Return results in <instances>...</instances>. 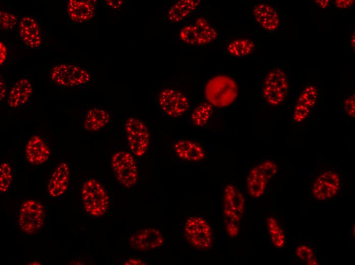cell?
Returning a JSON list of instances; mask_svg holds the SVG:
<instances>
[{"mask_svg": "<svg viewBox=\"0 0 355 265\" xmlns=\"http://www.w3.org/2000/svg\"><path fill=\"white\" fill-rule=\"evenodd\" d=\"M90 74L85 68L71 63H61L50 70L51 82L60 88L72 89L82 87L90 80Z\"/></svg>", "mask_w": 355, "mask_h": 265, "instance_id": "1", "label": "cell"}, {"mask_svg": "<svg viewBox=\"0 0 355 265\" xmlns=\"http://www.w3.org/2000/svg\"><path fill=\"white\" fill-rule=\"evenodd\" d=\"M267 225L273 245L277 248L283 247L285 237L283 230L277 220L274 218L270 217L267 219Z\"/></svg>", "mask_w": 355, "mask_h": 265, "instance_id": "26", "label": "cell"}, {"mask_svg": "<svg viewBox=\"0 0 355 265\" xmlns=\"http://www.w3.org/2000/svg\"><path fill=\"white\" fill-rule=\"evenodd\" d=\"M158 102L162 111L172 117L182 116L189 108L188 98L180 91L171 88L161 92Z\"/></svg>", "mask_w": 355, "mask_h": 265, "instance_id": "11", "label": "cell"}, {"mask_svg": "<svg viewBox=\"0 0 355 265\" xmlns=\"http://www.w3.org/2000/svg\"><path fill=\"white\" fill-rule=\"evenodd\" d=\"M18 18L13 13L4 10L0 11V26L3 31H12L17 29Z\"/></svg>", "mask_w": 355, "mask_h": 265, "instance_id": "30", "label": "cell"}, {"mask_svg": "<svg viewBox=\"0 0 355 265\" xmlns=\"http://www.w3.org/2000/svg\"><path fill=\"white\" fill-rule=\"evenodd\" d=\"M26 157L33 165H40L45 163L50 155V149L44 140L38 135L32 136L25 147Z\"/></svg>", "mask_w": 355, "mask_h": 265, "instance_id": "18", "label": "cell"}, {"mask_svg": "<svg viewBox=\"0 0 355 265\" xmlns=\"http://www.w3.org/2000/svg\"><path fill=\"white\" fill-rule=\"evenodd\" d=\"M226 230L228 235L232 237H235L239 232V227L237 224L226 222Z\"/></svg>", "mask_w": 355, "mask_h": 265, "instance_id": "34", "label": "cell"}, {"mask_svg": "<svg viewBox=\"0 0 355 265\" xmlns=\"http://www.w3.org/2000/svg\"><path fill=\"white\" fill-rule=\"evenodd\" d=\"M334 2L335 7L341 9L349 8L354 3L352 0H337Z\"/></svg>", "mask_w": 355, "mask_h": 265, "instance_id": "35", "label": "cell"}, {"mask_svg": "<svg viewBox=\"0 0 355 265\" xmlns=\"http://www.w3.org/2000/svg\"><path fill=\"white\" fill-rule=\"evenodd\" d=\"M310 113V108L297 103L295 105L293 114V120L296 122H300L306 119Z\"/></svg>", "mask_w": 355, "mask_h": 265, "instance_id": "32", "label": "cell"}, {"mask_svg": "<svg viewBox=\"0 0 355 265\" xmlns=\"http://www.w3.org/2000/svg\"><path fill=\"white\" fill-rule=\"evenodd\" d=\"M355 37H354V33L352 35L351 38V41H350V44L351 45V47L354 49V40H355Z\"/></svg>", "mask_w": 355, "mask_h": 265, "instance_id": "41", "label": "cell"}, {"mask_svg": "<svg viewBox=\"0 0 355 265\" xmlns=\"http://www.w3.org/2000/svg\"><path fill=\"white\" fill-rule=\"evenodd\" d=\"M163 243L162 234L156 228L140 230L134 233L129 239L130 246L139 251H148L157 248Z\"/></svg>", "mask_w": 355, "mask_h": 265, "instance_id": "15", "label": "cell"}, {"mask_svg": "<svg viewBox=\"0 0 355 265\" xmlns=\"http://www.w3.org/2000/svg\"><path fill=\"white\" fill-rule=\"evenodd\" d=\"M126 140L132 152L136 156H143L149 144L150 134L145 124L140 119L131 117L125 124Z\"/></svg>", "mask_w": 355, "mask_h": 265, "instance_id": "8", "label": "cell"}, {"mask_svg": "<svg viewBox=\"0 0 355 265\" xmlns=\"http://www.w3.org/2000/svg\"><path fill=\"white\" fill-rule=\"evenodd\" d=\"M264 85L278 89L287 93L289 89V83L286 74L284 71L278 69L273 70L268 74Z\"/></svg>", "mask_w": 355, "mask_h": 265, "instance_id": "25", "label": "cell"}, {"mask_svg": "<svg viewBox=\"0 0 355 265\" xmlns=\"http://www.w3.org/2000/svg\"><path fill=\"white\" fill-rule=\"evenodd\" d=\"M341 180L339 175L333 171L320 174L312 187V194L319 200H325L336 196L339 190Z\"/></svg>", "mask_w": 355, "mask_h": 265, "instance_id": "13", "label": "cell"}, {"mask_svg": "<svg viewBox=\"0 0 355 265\" xmlns=\"http://www.w3.org/2000/svg\"><path fill=\"white\" fill-rule=\"evenodd\" d=\"M110 115L104 109L95 107L90 109L86 114L83 122L85 130L96 132L104 128L109 123Z\"/></svg>", "mask_w": 355, "mask_h": 265, "instance_id": "21", "label": "cell"}, {"mask_svg": "<svg viewBox=\"0 0 355 265\" xmlns=\"http://www.w3.org/2000/svg\"><path fill=\"white\" fill-rule=\"evenodd\" d=\"M71 179L70 168L68 164L61 163L56 168L47 184L49 194L59 197L67 190Z\"/></svg>", "mask_w": 355, "mask_h": 265, "instance_id": "17", "label": "cell"}, {"mask_svg": "<svg viewBox=\"0 0 355 265\" xmlns=\"http://www.w3.org/2000/svg\"><path fill=\"white\" fill-rule=\"evenodd\" d=\"M0 49H1V60L0 63L1 65L4 64L6 62L7 58V45L3 42H1L0 43Z\"/></svg>", "mask_w": 355, "mask_h": 265, "instance_id": "36", "label": "cell"}, {"mask_svg": "<svg viewBox=\"0 0 355 265\" xmlns=\"http://www.w3.org/2000/svg\"><path fill=\"white\" fill-rule=\"evenodd\" d=\"M174 150L180 158L189 162H199L205 157V152L202 147L190 140H179L174 144Z\"/></svg>", "mask_w": 355, "mask_h": 265, "instance_id": "20", "label": "cell"}, {"mask_svg": "<svg viewBox=\"0 0 355 265\" xmlns=\"http://www.w3.org/2000/svg\"><path fill=\"white\" fill-rule=\"evenodd\" d=\"M213 112V108L210 103L204 102L198 104L193 110L191 115L192 123L195 126H202L209 121Z\"/></svg>", "mask_w": 355, "mask_h": 265, "instance_id": "24", "label": "cell"}, {"mask_svg": "<svg viewBox=\"0 0 355 265\" xmlns=\"http://www.w3.org/2000/svg\"><path fill=\"white\" fill-rule=\"evenodd\" d=\"M276 165L271 161L263 162L253 168L246 179V188L249 194L255 198L264 193L268 181L276 173Z\"/></svg>", "mask_w": 355, "mask_h": 265, "instance_id": "9", "label": "cell"}, {"mask_svg": "<svg viewBox=\"0 0 355 265\" xmlns=\"http://www.w3.org/2000/svg\"><path fill=\"white\" fill-rule=\"evenodd\" d=\"M184 235L194 248L204 250L209 249L213 243V232L209 223L200 217L193 216L186 221Z\"/></svg>", "mask_w": 355, "mask_h": 265, "instance_id": "5", "label": "cell"}, {"mask_svg": "<svg viewBox=\"0 0 355 265\" xmlns=\"http://www.w3.org/2000/svg\"><path fill=\"white\" fill-rule=\"evenodd\" d=\"M238 88L235 82L224 75L211 78L205 87V95L211 105L224 107L231 104L237 97Z\"/></svg>", "mask_w": 355, "mask_h": 265, "instance_id": "3", "label": "cell"}, {"mask_svg": "<svg viewBox=\"0 0 355 265\" xmlns=\"http://www.w3.org/2000/svg\"><path fill=\"white\" fill-rule=\"evenodd\" d=\"M146 263L140 259H137L135 258H131L124 263V264H145Z\"/></svg>", "mask_w": 355, "mask_h": 265, "instance_id": "40", "label": "cell"}, {"mask_svg": "<svg viewBox=\"0 0 355 265\" xmlns=\"http://www.w3.org/2000/svg\"><path fill=\"white\" fill-rule=\"evenodd\" d=\"M0 85H1V101H2L6 96V95H7V88L6 86V83L4 82V80L2 78L1 79V82H0Z\"/></svg>", "mask_w": 355, "mask_h": 265, "instance_id": "38", "label": "cell"}, {"mask_svg": "<svg viewBox=\"0 0 355 265\" xmlns=\"http://www.w3.org/2000/svg\"><path fill=\"white\" fill-rule=\"evenodd\" d=\"M16 30L19 42L23 46L30 49L40 47L42 42L40 23L36 16L20 15Z\"/></svg>", "mask_w": 355, "mask_h": 265, "instance_id": "10", "label": "cell"}, {"mask_svg": "<svg viewBox=\"0 0 355 265\" xmlns=\"http://www.w3.org/2000/svg\"><path fill=\"white\" fill-rule=\"evenodd\" d=\"M199 0H181L174 3L167 13V19L172 23L179 22L190 15L199 6Z\"/></svg>", "mask_w": 355, "mask_h": 265, "instance_id": "22", "label": "cell"}, {"mask_svg": "<svg viewBox=\"0 0 355 265\" xmlns=\"http://www.w3.org/2000/svg\"><path fill=\"white\" fill-rule=\"evenodd\" d=\"M344 109L345 112L350 117L355 116V98L354 94L347 98L344 102Z\"/></svg>", "mask_w": 355, "mask_h": 265, "instance_id": "33", "label": "cell"}, {"mask_svg": "<svg viewBox=\"0 0 355 265\" xmlns=\"http://www.w3.org/2000/svg\"><path fill=\"white\" fill-rule=\"evenodd\" d=\"M105 3L108 7L113 9H118L122 7L123 2L121 0H106Z\"/></svg>", "mask_w": 355, "mask_h": 265, "instance_id": "37", "label": "cell"}, {"mask_svg": "<svg viewBox=\"0 0 355 265\" xmlns=\"http://www.w3.org/2000/svg\"><path fill=\"white\" fill-rule=\"evenodd\" d=\"M82 203L86 211L96 217L103 216L109 204V196L102 184L95 179H88L83 184Z\"/></svg>", "mask_w": 355, "mask_h": 265, "instance_id": "2", "label": "cell"}, {"mask_svg": "<svg viewBox=\"0 0 355 265\" xmlns=\"http://www.w3.org/2000/svg\"><path fill=\"white\" fill-rule=\"evenodd\" d=\"M316 4L321 8L324 9L328 7L331 3L329 0L316 1Z\"/></svg>", "mask_w": 355, "mask_h": 265, "instance_id": "39", "label": "cell"}, {"mask_svg": "<svg viewBox=\"0 0 355 265\" xmlns=\"http://www.w3.org/2000/svg\"><path fill=\"white\" fill-rule=\"evenodd\" d=\"M13 172L11 165L3 163L0 166V192L6 193L9 188L12 180Z\"/></svg>", "mask_w": 355, "mask_h": 265, "instance_id": "28", "label": "cell"}, {"mask_svg": "<svg viewBox=\"0 0 355 265\" xmlns=\"http://www.w3.org/2000/svg\"><path fill=\"white\" fill-rule=\"evenodd\" d=\"M317 97L318 92L316 88L313 86H308L300 95L297 103L310 108L316 104Z\"/></svg>", "mask_w": 355, "mask_h": 265, "instance_id": "29", "label": "cell"}, {"mask_svg": "<svg viewBox=\"0 0 355 265\" xmlns=\"http://www.w3.org/2000/svg\"><path fill=\"white\" fill-rule=\"evenodd\" d=\"M253 15L256 22L266 31H274L279 26L278 14L275 9L268 4H257L253 9Z\"/></svg>", "mask_w": 355, "mask_h": 265, "instance_id": "19", "label": "cell"}, {"mask_svg": "<svg viewBox=\"0 0 355 265\" xmlns=\"http://www.w3.org/2000/svg\"><path fill=\"white\" fill-rule=\"evenodd\" d=\"M245 207V199L241 192L232 184H228L224 190L223 211L225 222L237 224Z\"/></svg>", "mask_w": 355, "mask_h": 265, "instance_id": "12", "label": "cell"}, {"mask_svg": "<svg viewBox=\"0 0 355 265\" xmlns=\"http://www.w3.org/2000/svg\"><path fill=\"white\" fill-rule=\"evenodd\" d=\"M111 165L115 177L125 188L134 186L138 181V168L133 155L126 151H119L112 157Z\"/></svg>", "mask_w": 355, "mask_h": 265, "instance_id": "6", "label": "cell"}, {"mask_svg": "<svg viewBox=\"0 0 355 265\" xmlns=\"http://www.w3.org/2000/svg\"><path fill=\"white\" fill-rule=\"evenodd\" d=\"M44 218V208L40 202L35 200H27L23 203L19 209V227L27 234H35L43 226Z\"/></svg>", "mask_w": 355, "mask_h": 265, "instance_id": "7", "label": "cell"}, {"mask_svg": "<svg viewBox=\"0 0 355 265\" xmlns=\"http://www.w3.org/2000/svg\"><path fill=\"white\" fill-rule=\"evenodd\" d=\"M218 34L213 25L205 18L198 17L192 24L184 26L179 37L184 42L195 45H207L214 42Z\"/></svg>", "mask_w": 355, "mask_h": 265, "instance_id": "4", "label": "cell"}, {"mask_svg": "<svg viewBox=\"0 0 355 265\" xmlns=\"http://www.w3.org/2000/svg\"><path fill=\"white\" fill-rule=\"evenodd\" d=\"M33 92V83L30 78L23 77L11 87L7 95V104L12 108L24 105L29 100Z\"/></svg>", "mask_w": 355, "mask_h": 265, "instance_id": "16", "label": "cell"}, {"mask_svg": "<svg viewBox=\"0 0 355 265\" xmlns=\"http://www.w3.org/2000/svg\"><path fill=\"white\" fill-rule=\"evenodd\" d=\"M296 256L302 261L309 265L318 264L312 250L306 245H300L296 250Z\"/></svg>", "mask_w": 355, "mask_h": 265, "instance_id": "31", "label": "cell"}, {"mask_svg": "<svg viewBox=\"0 0 355 265\" xmlns=\"http://www.w3.org/2000/svg\"><path fill=\"white\" fill-rule=\"evenodd\" d=\"M262 94L267 102L270 105H277L285 99L287 93L280 89L264 85Z\"/></svg>", "mask_w": 355, "mask_h": 265, "instance_id": "27", "label": "cell"}, {"mask_svg": "<svg viewBox=\"0 0 355 265\" xmlns=\"http://www.w3.org/2000/svg\"><path fill=\"white\" fill-rule=\"evenodd\" d=\"M254 42L248 39H236L227 45L226 50L229 55L234 57H244L250 55L255 50Z\"/></svg>", "mask_w": 355, "mask_h": 265, "instance_id": "23", "label": "cell"}, {"mask_svg": "<svg viewBox=\"0 0 355 265\" xmlns=\"http://www.w3.org/2000/svg\"><path fill=\"white\" fill-rule=\"evenodd\" d=\"M94 1L69 0L66 4L68 20L74 24H81L92 19L96 13Z\"/></svg>", "mask_w": 355, "mask_h": 265, "instance_id": "14", "label": "cell"}]
</instances>
